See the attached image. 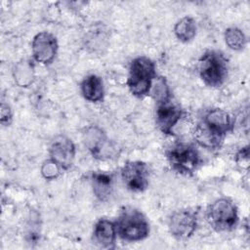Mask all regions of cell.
<instances>
[{
	"mask_svg": "<svg viewBox=\"0 0 250 250\" xmlns=\"http://www.w3.org/2000/svg\"><path fill=\"white\" fill-rule=\"evenodd\" d=\"M117 235L127 242H138L149 234V224L146 216L138 209L125 207L115 222Z\"/></svg>",
	"mask_w": 250,
	"mask_h": 250,
	"instance_id": "obj_3",
	"label": "cell"
},
{
	"mask_svg": "<svg viewBox=\"0 0 250 250\" xmlns=\"http://www.w3.org/2000/svg\"><path fill=\"white\" fill-rule=\"evenodd\" d=\"M198 226L197 211L191 208H182L174 211L168 219V229L173 237L187 240L193 235Z\"/></svg>",
	"mask_w": 250,
	"mask_h": 250,
	"instance_id": "obj_7",
	"label": "cell"
},
{
	"mask_svg": "<svg viewBox=\"0 0 250 250\" xmlns=\"http://www.w3.org/2000/svg\"><path fill=\"white\" fill-rule=\"evenodd\" d=\"M196 31V22L191 17L188 16L180 19L174 26L175 36L177 37L178 40L184 43L191 41L195 37Z\"/></svg>",
	"mask_w": 250,
	"mask_h": 250,
	"instance_id": "obj_17",
	"label": "cell"
},
{
	"mask_svg": "<svg viewBox=\"0 0 250 250\" xmlns=\"http://www.w3.org/2000/svg\"><path fill=\"white\" fill-rule=\"evenodd\" d=\"M233 129L229 114L222 108L207 110L194 129L196 143L204 148L219 149L225 137Z\"/></svg>",
	"mask_w": 250,
	"mask_h": 250,
	"instance_id": "obj_1",
	"label": "cell"
},
{
	"mask_svg": "<svg viewBox=\"0 0 250 250\" xmlns=\"http://www.w3.org/2000/svg\"><path fill=\"white\" fill-rule=\"evenodd\" d=\"M40 171L44 179L51 181L59 178L63 170L58 163H56L54 160L49 158L42 163Z\"/></svg>",
	"mask_w": 250,
	"mask_h": 250,
	"instance_id": "obj_20",
	"label": "cell"
},
{
	"mask_svg": "<svg viewBox=\"0 0 250 250\" xmlns=\"http://www.w3.org/2000/svg\"><path fill=\"white\" fill-rule=\"evenodd\" d=\"M75 153L76 149L73 142L64 135L56 136L49 146L50 158L58 163L63 171L72 166Z\"/></svg>",
	"mask_w": 250,
	"mask_h": 250,
	"instance_id": "obj_12",
	"label": "cell"
},
{
	"mask_svg": "<svg viewBox=\"0 0 250 250\" xmlns=\"http://www.w3.org/2000/svg\"><path fill=\"white\" fill-rule=\"evenodd\" d=\"M59 49L57 37L48 31L38 32L32 39L31 52L33 60L48 65L55 60Z\"/></svg>",
	"mask_w": 250,
	"mask_h": 250,
	"instance_id": "obj_11",
	"label": "cell"
},
{
	"mask_svg": "<svg viewBox=\"0 0 250 250\" xmlns=\"http://www.w3.org/2000/svg\"><path fill=\"white\" fill-rule=\"evenodd\" d=\"M172 170L178 174L191 176L200 164V154L196 147L187 143H177L166 152Z\"/></svg>",
	"mask_w": 250,
	"mask_h": 250,
	"instance_id": "obj_6",
	"label": "cell"
},
{
	"mask_svg": "<svg viewBox=\"0 0 250 250\" xmlns=\"http://www.w3.org/2000/svg\"><path fill=\"white\" fill-rule=\"evenodd\" d=\"M156 67L152 60L140 56L135 58L129 67L127 87L136 98H144L150 93L154 79L156 78Z\"/></svg>",
	"mask_w": 250,
	"mask_h": 250,
	"instance_id": "obj_2",
	"label": "cell"
},
{
	"mask_svg": "<svg viewBox=\"0 0 250 250\" xmlns=\"http://www.w3.org/2000/svg\"><path fill=\"white\" fill-rule=\"evenodd\" d=\"M234 161L237 166L242 169H248L250 158H249V146H245L241 147L235 154Z\"/></svg>",
	"mask_w": 250,
	"mask_h": 250,
	"instance_id": "obj_21",
	"label": "cell"
},
{
	"mask_svg": "<svg viewBox=\"0 0 250 250\" xmlns=\"http://www.w3.org/2000/svg\"><path fill=\"white\" fill-rule=\"evenodd\" d=\"M83 143L96 159L104 160L113 157L115 148L105 133L97 126L88 127L83 133Z\"/></svg>",
	"mask_w": 250,
	"mask_h": 250,
	"instance_id": "obj_9",
	"label": "cell"
},
{
	"mask_svg": "<svg viewBox=\"0 0 250 250\" xmlns=\"http://www.w3.org/2000/svg\"><path fill=\"white\" fill-rule=\"evenodd\" d=\"M13 77L18 86H30L35 79V68L33 62L28 59H21L19 61L13 68Z\"/></svg>",
	"mask_w": 250,
	"mask_h": 250,
	"instance_id": "obj_16",
	"label": "cell"
},
{
	"mask_svg": "<svg viewBox=\"0 0 250 250\" xmlns=\"http://www.w3.org/2000/svg\"><path fill=\"white\" fill-rule=\"evenodd\" d=\"M149 95L154 99L156 104L172 98L171 90L165 77L158 76L154 79Z\"/></svg>",
	"mask_w": 250,
	"mask_h": 250,
	"instance_id": "obj_19",
	"label": "cell"
},
{
	"mask_svg": "<svg viewBox=\"0 0 250 250\" xmlns=\"http://www.w3.org/2000/svg\"><path fill=\"white\" fill-rule=\"evenodd\" d=\"M13 120V111L11 106L6 104H1V109H0V122L4 126H9L12 123Z\"/></svg>",
	"mask_w": 250,
	"mask_h": 250,
	"instance_id": "obj_22",
	"label": "cell"
},
{
	"mask_svg": "<svg viewBox=\"0 0 250 250\" xmlns=\"http://www.w3.org/2000/svg\"><path fill=\"white\" fill-rule=\"evenodd\" d=\"M92 188L94 195L100 201H106L113 190V178L105 172H96L92 175Z\"/></svg>",
	"mask_w": 250,
	"mask_h": 250,
	"instance_id": "obj_15",
	"label": "cell"
},
{
	"mask_svg": "<svg viewBox=\"0 0 250 250\" xmlns=\"http://www.w3.org/2000/svg\"><path fill=\"white\" fill-rule=\"evenodd\" d=\"M183 115L181 105L174 101L173 97L156 104L155 121L158 129L168 136L174 134V128Z\"/></svg>",
	"mask_w": 250,
	"mask_h": 250,
	"instance_id": "obj_10",
	"label": "cell"
},
{
	"mask_svg": "<svg viewBox=\"0 0 250 250\" xmlns=\"http://www.w3.org/2000/svg\"><path fill=\"white\" fill-rule=\"evenodd\" d=\"M225 42L233 51H240L246 45V37L238 27H229L225 31Z\"/></svg>",
	"mask_w": 250,
	"mask_h": 250,
	"instance_id": "obj_18",
	"label": "cell"
},
{
	"mask_svg": "<svg viewBox=\"0 0 250 250\" xmlns=\"http://www.w3.org/2000/svg\"><path fill=\"white\" fill-rule=\"evenodd\" d=\"M198 72L201 80L208 87H221L229 75L228 61L221 52L208 50L199 59Z\"/></svg>",
	"mask_w": 250,
	"mask_h": 250,
	"instance_id": "obj_4",
	"label": "cell"
},
{
	"mask_svg": "<svg viewBox=\"0 0 250 250\" xmlns=\"http://www.w3.org/2000/svg\"><path fill=\"white\" fill-rule=\"evenodd\" d=\"M81 94L88 102H102L104 96V82L102 78L96 74L86 76L81 82Z\"/></svg>",
	"mask_w": 250,
	"mask_h": 250,
	"instance_id": "obj_14",
	"label": "cell"
},
{
	"mask_svg": "<svg viewBox=\"0 0 250 250\" xmlns=\"http://www.w3.org/2000/svg\"><path fill=\"white\" fill-rule=\"evenodd\" d=\"M121 179L129 190L143 192L149 185V168L143 161H127L121 169Z\"/></svg>",
	"mask_w": 250,
	"mask_h": 250,
	"instance_id": "obj_8",
	"label": "cell"
},
{
	"mask_svg": "<svg viewBox=\"0 0 250 250\" xmlns=\"http://www.w3.org/2000/svg\"><path fill=\"white\" fill-rule=\"evenodd\" d=\"M208 224L216 231H229L238 224V210L229 198L222 197L212 202L206 210Z\"/></svg>",
	"mask_w": 250,
	"mask_h": 250,
	"instance_id": "obj_5",
	"label": "cell"
},
{
	"mask_svg": "<svg viewBox=\"0 0 250 250\" xmlns=\"http://www.w3.org/2000/svg\"><path fill=\"white\" fill-rule=\"evenodd\" d=\"M117 237L116 226L114 222L107 219H100L93 230V240L101 248L110 249L115 245Z\"/></svg>",
	"mask_w": 250,
	"mask_h": 250,
	"instance_id": "obj_13",
	"label": "cell"
}]
</instances>
